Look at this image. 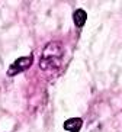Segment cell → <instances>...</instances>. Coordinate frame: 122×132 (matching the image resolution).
Returning <instances> with one entry per match:
<instances>
[{"mask_svg":"<svg viewBox=\"0 0 122 132\" xmlns=\"http://www.w3.org/2000/svg\"><path fill=\"white\" fill-rule=\"evenodd\" d=\"M64 129L68 132H79L83 126V119L82 118H70L64 122Z\"/></svg>","mask_w":122,"mask_h":132,"instance_id":"3","label":"cell"},{"mask_svg":"<svg viewBox=\"0 0 122 132\" xmlns=\"http://www.w3.org/2000/svg\"><path fill=\"white\" fill-rule=\"evenodd\" d=\"M64 57V47L58 41L48 42L39 58V68L47 73H54L60 68Z\"/></svg>","mask_w":122,"mask_h":132,"instance_id":"1","label":"cell"},{"mask_svg":"<svg viewBox=\"0 0 122 132\" xmlns=\"http://www.w3.org/2000/svg\"><path fill=\"white\" fill-rule=\"evenodd\" d=\"M73 20H74V25L77 28H82L87 20V13L83 9H77L74 12V15H73Z\"/></svg>","mask_w":122,"mask_h":132,"instance_id":"4","label":"cell"},{"mask_svg":"<svg viewBox=\"0 0 122 132\" xmlns=\"http://www.w3.org/2000/svg\"><path fill=\"white\" fill-rule=\"evenodd\" d=\"M32 61H34V58H32L31 55H28V57H20V58L15 60L13 64L7 68V76H16V74L26 71L28 68L32 65Z\"/></svg>","mask_w":122,"mask_h":132,"instance_id":"2","label":"cell"}]
</instances>
